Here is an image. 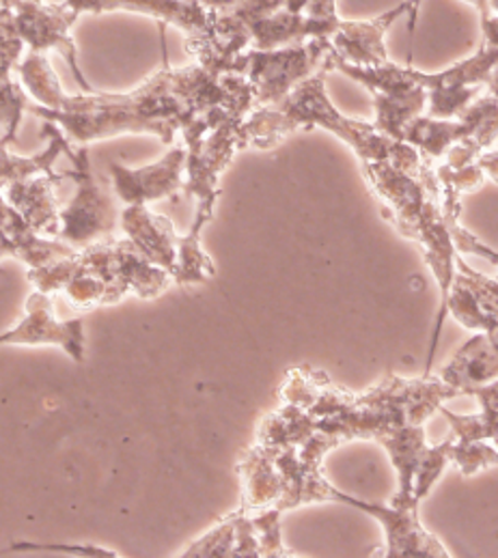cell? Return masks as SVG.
Returning <instances> with one entry per match:
<instances>
[{"mask_svg": "<svg viewBox=\"0 0 498 558\" xmlns=\"http://www.w3.org/2000/svg\"><path fill=\"white\" fill-rule=\"evenodd\" d=\"M240 511L224 518L218 526H214L209 533H205L195 544H191L182 557H231L233 544H235V522Z\"/></svg>", "mask_w": 498, "mask_h": 558, "instance_id": "obj_27", "label": "cell"}, {"mask_svg": "<svg viewBox=\"0 0 498 558\" xmlns=\"http://www.w3.org/2000/svg\"><path fill=\"white\" fill-rule=\"evenodd\" d=\"M326 74L328 70L315 72L272 108H253L242 121L244 149H270L296 130L321 128L341 138L361 162H389L398 141L380 134L374 123L339 112L326 92Z\"/></svg>", "mask_w": 498, "mask_h": 558, "instance_id": "obj_2", "label": "cell"}, {"mask_svg": "<svg viewBox=\"0 0 498 558\" xmlns=\"http://www.w3.org/2000/svg\"><path fill=\"white\" fill-rule=\"evenodd\" d=\"M108 169L114 196L125 205H147L160 198H175L184 190L186 149L184 145H178L158 162L141 169H127L119 162H112Z\"/></svg>", "mask_w": 498, "mask_h": 558, "instance_id": "obj_12", "label": "cell"}, {"mask_svg": "<svg viewBox=\"0 0 498 558\" xmlns=\"http://www.w3.org/2000/svg\"><path fill=\"white\" fill-rule=\"evenodd\" d=\"M11 553H63L72 557H98L112 558L119 557L112 550L98 548V546H61V544H28V542H17L0 548V555H11Z\"/></svg>", "mask_w": 498, "mask_h": 558, "instance_id": "obj_31", "label": "cell"}, {"mask_svg": "<svg viewBox=\"0 0 498 558\" xmlns=\"http://www.w3.org/2000/svg\"><path fill=\"white\" fill-rule=\"evenodd\" d=\"M41 136L48 138V147L41 154L31 156V158L11 154L9 145H4L0 141V187L9 186L20 180H28L33 175L54 173L52 171L54 162L59 160L61 154H68L72 149V143L54 123H48V121H44Z\"/></svg>", "mask_w": 498, "mask_h": 558, "instance_id": "obj_22", "label": "cell"}, {"mask_svg": "<svg viewBox=\"0 0 498 558\" xmlns=\"http://www.w3.org/2000/svg\"><path fill=\"white\" fill-rule=\"evenodd\" d=\"M497 375V335L479 332L458 350L438 377L460 395H469L471 388L495 381Z\"/></svg>", "mask_w": 498, "mask_h": 558, "instance_id": "obj_19", "label": "cell"}, {"mask_svg": "<svg viewBox=\"0 0 498 558\" xmlns=\"http://www.w3.org/2000/svg\"><path fill=\"white\" fill-rule=\"evenodd\" d=\"M119 222L123 235L149 264L173 275L180 235L167 216L149 211L147 205H125Z\"/></svg>", "mask_w": 498, "mask_h": 558, "instance_id": "obj_16", "label": "cell"}, {"mask_svg": "<svg viewBox=\"0 0 498 558\" xmlns=\"http://www.w3.org/2000/svg\"><path fill=\"white\" fill-rule=\"evenodd\" d=\"M24 41L17 35L13 11L0 2V89L11 87L15 81L11 72H15L17 63L22 61Z\"/></svg>", "mask_w": 498, "mask_h": 558, "instance_id": "obj_26", "label": "cell"}, {"mask_svg": "<svg viewBox=\"0 0 498 558\" xmlns=\"http://www.w3.org/2000/svg\"><path fill=\"white\" fill-rule=\"evenodd\" d=\"M216 104H253V89L240 74L214 76L197 63L162 68L127 94L65 92L50 106L28 104L26 112L54 123L70 143L89 145L119 134H151L173 145L201 112Z\"/></svg>", "mask_w": 498, "mask_h": 558, "instance_id": "obj_1", "label": "cell"}, {"mask_svg": "<svg viewBox=\"0 0 498 558\" xmlns=\"http://www.w3.org/2000/svg\"><path fill=\"white\" fill-rule=\"evenodd\" d=\"M497 279L473 270L458 255L456 275L445 300V313H451L453 319L469 330L497 335Z\"/></svg>", "mask_w": 498, "mask_h": 558, "instance_id": "obj_13", "label": "cell"}, {"mask_svg": "<svg viewBox=\"0 0 498 558\" xmlns=\"http://www.w3.org/2000/svg\"><path fill=\"white\" fill-rule=\"evenodd\" d=\"M65 7L83 13H108V11H132L143 13L160 22V28L165 24L178 26L189 35V39L201 37L216 9H207L197 0H65Z\"/></svg>", "mask_w": 498, "mask_h": 558, "instance_id": "obj_14", "label": "cell"}, {"mask_svg": "<svg viewBox=\"0 0 498 558\" xmlns=\"http://www.w3.org/2000/svg\"><path fill=\"white\" fill-rule=\"evenodd\" d=\"M451 462L460 468V472L464 476H471L477 470L497 465V449L490 445H484V440H477V442H456L453 440Z\"/></svg>", "mask_w": 498, "mask_h": 558, "instance_id": "obj_29", "label": "cell"}, {"mask_svg": "<svg viewBox=\"0 0 498 558\" xmlns=\"http://www.w3.org/2000/svg\"><path fill=\"white\" fill-rule=\"evenodd\" d=\"M9 345H54L74 363L83 365L87 354L85 324L81 317L59 322L52 308V295L33 291L24 304V317L9 330L0 332V348Z\"/></svg>", "mask_w": 498, "mask_h": 558, "instance_id": "obj_11", "label": "cell"}, {"mask_svg": "<svg viewBox=\"0 0 498 558\" xmlns=\"http://www.w3.org/2000/svg\"><path fill=\"white\" fill-rule=\"evenodd\" d=\"M497 61L498 41L484 39L473 57L442 72L408 65V81L427 94V117L458 119L484 89H497Z\"/></svg>", "mask_w": 498, "mask_h": 558, "instance_id": "obj_8", "label": "cell"}, {"mask_svg": "<svg viewBox=\"0 0 498 558\" xmlns=\"http://www.w3.org/2000/svg\"><path fill=\"white\" fill-rule=\"evenodd\" d=\"M376 442H380L389 458L391 464L398 470V492L391 498L393 507H405V505H418L412 498V487H414V472L418 460L425 451V432L423 425H403L396 427L387 434H382Z\"/></svg>", "mask_w": 498, "mask_h": 558, "instance_id": "obj_21", "label": "cell"}, {"mask_svg": "<svg viewBox=\"0 0 498 558\" xmlns=\"http://www.w3.org/2000/svg\"><path fill=\"white\" fill-rule=\"evenodd\" d=\"M68 156L74 169L65 171L63 175L74 180L76 192L68 207L59 211L57 240L81 251L89 244L114 238L119 209L112 192L94 173L89 147L78 145V149H70Z\"/></svg>", "mask_w": 498, "mask_h": 558, "instance_id": "obj_5", "label": "cell"}, {"mask_svg": "<svg viewBox=\"0 0 498 558\" xmlns=\"http://www.w3.org/2000/svg\"><path fill=\"white\" fill-rule=\"evenodd\" d=\"M326 502H343L378 520L387 537L385 557H451L449 550L432 533L423 529L418 520V505L387 507L378 502H365L345 492H339L335 485H328Z\"/></svg>", "mask_w": 498, "mask_h": 558, "instance_id": "obj_10", "label": "cell"}, {"mask_svg": "<svg viewBox=\"0 0 498 558\" xmlns=\"http://www.w3.org/2000/svg\"><path fill=\"white\" fill-rule=\"evenodd\" d=\"M238 522H235V544H233V553L231 557H259V539H257V531L253 526V520L248 518V513H244L242 509H238Z\"/></svg>", "mask_w": 498, "mask_h": 558, "instance_id": "obj_32", "label": "cell"}, {"mask_svg": "<svg viewBox=\"0 0 498 558\" xmlns=\"http://www.w3.org/2000/svg\"><path fill=\"white\" fill-rule=\"evenodd\" d=\"M81 272L104 284L110 304L121 302L127 293L138 298H158L173 282L171 275L149 264L127 238H108L76 251Z\"/></svg>", "mask_w": 498, "mask_h": 558, "instance_id": "obj_7", "label": "cell"}, {"mask_svg": "<svg viewBox=\"0 0 498 558\" xmlns=\"http://www.w3.org/2000/svg\"><path fill=\"white\" fill-rule=\"evenodd\" d=\"M460 397L440 377H389L365 395L348 392L328 414L315 418V429L337 440H378L382 434L403 427L423 425L445 399Z\"/></svg>", "mask_w": 498, "mask_h": 558, "instance_id": "obj_3", "label": "cell"}, {"mask_svg": "<svg viewBox=\"0 0 498 558\" xmlns=\"http://www.w3.org/2000/svg\"><path fill=\"white\" fill-rule=\"evenodd\" d=\"M65 180V175L57 173H41L28 180L13 182L7 187L4 198L7 203L28 222L35 233L54 235L59 233V198L57 186Z\"/></svg>", "mask_w": 498, "mask_h": 558, "instance_id": "obj_17", "label": "cell"}, {"mask_svg": "<svg viewBox=\"0 0 498 558\" xmlns=\"http://www.w3.org/2000/svg\"><path fill=\"white\" fill-rule=\"evenodd\" d=\"M2 4L13 11L17 35L28 52H59L68 61L83 94L96 92L81 70L78 48L70 35L72 26L81 17L76 11L65 4H50L44 0H2Z\"/></svg>", "mask_w": 498, "mask_h": 558, "instance_id": "obj_9", "label": "cell"}, {"mask_svg": "<svg viewBox=\"0 0 498 558\" xmlns=\"http://www.w3.org/2000/svg\"><path fill=\"white\" fill-rule=\"evenodd\" d=\"M372 97H374V110H376L374 128L393 141H401L405 125L418 114H423L427 104V94L418 87L387 92V94H372Z\"/></svg>", "mask_w": 498, "mask_h": 558, "instance_id": "obj_23", "label": "cell"}, {"mask_svg": "<svg viewBox=\"0 0 498 558\" xmlns=\"http://www.w3.org/2000/svg\"><path fill=\"white\" fill-rule=\"evenodd\" d=\"M281 513L283 511H279L277 507H266V509H257L255 515L251 518L259 539V557H292V553L283 544Z\"/></svg>", "mask_w": 498, "mask_h": 558, "instance_id": "obj_28", "label": "cell"}, {"mask_svg": "<svg viewBox=\"0 0 498 558\" xmlns=\"http://www.w3.org/2000/svg\"><path fill=\"white\" fill-rule=\"evenodd\" d=\"M423 0H403V9L408 13V31L410 35H414L416 31V17H418V9H421ZM471 7L477 9L479 17H482V33L484 39L488 41H497V0H464Z\"/></svg>", "mask_w": 498, "mask_h": 558, "instance_id": "obj_30", "label": "cell"}, {"mask_svg": "<svg viewBox=\"0 0 498 558\" xmlns=\"http://www.w3.org/2000/svg\"><path fill=\"white\" fill-rule=\"evenodd\" d=\"M216 277V266L211 257L203 251L201 240L191 235H182L178 240V262L171 275L178 284H197Z\"/></svg>", "mask_w": 498, "mask_h": 558, "instance_id": "obj_24", "label": "cell"}, {"mask_svg": "<svg viewBox=\"0 0 498 558\" xmlns=\"http://www.w3.org/2000/svg\"><path fill=\"white\" fill-rule=\"evenodd\" d=\"M0 244H4L13 259L24 262L28 268H41L50 262L76 253L61 240H46L35 233L28 222L7 203L0 187Z\"/></svg>", "mask_w": 498, "mask_h": 558, "instance_id": "obj_18", "label": "cell"}, {"mask_svg": "<svg viewBox=\"0 0 498 558\" xmlns=\"http://www.w3.org/2000/svg\"><path fill=\"white\" fill-rule=\"evenodd\" d=\"M451 447H453V436L436 447H425L414 472V487H412L414 502L421 505V500L429 496L432 487L442 476L445 468L451 464Z\"/></svg>", "mask_w": 498, "mask_h": 558, "instance_id": "obj_25", "label": "cell"}, {"mask_svg": "<svg viewBox=\"0 0 498 558\" xmlns=\"http://www.w3.org/2000/svg\"><path fill=\"white\" fill-rule=\"evenodd\" d=\"M197 2H201L203 7H207V9H229V7H233L240 0H197Z\"/></svg>", "mask_w": 498, "mask_h": 558, "instance_id": "obj_33", "label": "cell"}, {"mask_svg": "<svg viewBox=\"0 0 498 558\" xmlns=\"http://www.w3.org/2000/svg\"><path fill=\"white\" fill-rule=\"evenodd\" d=\"M240 474L244 481L240 509L244 513L266 509V507H277L283 494V478L268 447L257 442L253 449H248V453L240 464Z\"/></svg>", "mask_w": 498, "mask_h": 558, "instance_id": "obj_20", "label": "cell"}, {"mask_svg": "<svg viewBox=\"0 0 498 558\" xmlns=\"http://www.w3.org/2000/svg\"><path fill=\"white\" fill-rule=\"evenodd\" d=\"M403 13H405V9L399 2L398 7L385 11L382 15L374 17V20H363V22L341 20L328 39L332 54L345 63L361 65V68L387 63L389 52H387L385 35H387L389 26Z\"/></svg>", "mask_w": 498, "mask_h": 558, "instance_id": "obj_15", "label": "cell"}, {"mask_svg": "<svg viewBox=\"0 0 498 558\" xmlns=\"http://www.w3.org/2000/svg\"><path fill=\"white\" fill-rule=\"evenodd\" d=\"M330 52L332 48L328 39H308L299 46H286L275 50L248 48L244 52L240 76H244L253 89L255 108H272L315 72H330Z\"/></svg>", "mask_w": 498, "mask_h": 558, "instance_id": "obj_6", "label": "cell"}, {"mask_svg": "<svg viewBox=\"0 0 498 558\" xmlns=\"http://www.w3.org/2000/svg\"><path fill=\"white\" fill-rule=\"evenodd\" d=\"M253 110L248 104H216L182 132L186 149L184 192L197 201L195 220L186 235L201 240L203 227L214 218L216 198L220 196L218 178L244 149L242 121Z\"/></svg>", "mask_w": 498, "mask_h": 558, "instance_id": "obj_4", "label": "cell"}]
</instances>
